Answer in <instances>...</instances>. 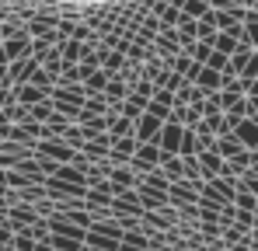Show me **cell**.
<instances>
[{
  "mask_svg": "<svg viewBox=\"0 0 258 251\" xmlns=\"http://www.w3.org/2000/svg\"><path fill=\"white\" fill-rule=\"evenodd\" d=\"M161 129H164V122H161L157 115H150V112H143V119L136 122V140H140V143H157V136H161Z\"/></svg>",
  "mask_w": 258,
  "mask_h": 251,
  "instance_id": "6da1fadb",
  "label": "cell"
},
{
  "mask_svg": "<svg viewBox=\"0 0 258 251\" xmlns=\"http://www.w3.org/2000/svg\"><path fill=\"white\" fill-rule=\"evenodd\" d=\"M108 81H112V74H105V70H98V74H91L84 81V91L87 98H94V94H105V87H108Z\"/></svg>",
  "mask_w": 258,
  "mask_h": 251,
  "instance_id": "7a4b0ae2",
  "label": "cell"
},
{
  "mask_svg": "<svg viewBox=\"0 0 258 251\" xmlns=\"http://www.w3.org/2000/svg\"><path fill=\"white\" fill-rule=\"evenodd\" d=\"M241 45L258 49V14L255 11H248V18H244V39H241Z\"/></svg>",
  "mask_w": 258,
  "mask_h": 251,
  "instance_id": "3957f363",
  "label": "cell"
},
{
  "mask_svg": "<svg viewBox=\"0 0 258 251\" xmlns=\"http://www.w3.org/2000/svg\"><path fill=\"white\" fill-rule=\"evenodd\" d=\"M213 49H216V52H223V56H234V52L241 49V42L234 39V35H227V32H220V35L213 39Z\"/></svg>",
  "mask_w": 258,
  "mask_h": 251,
  "instance_id": "277c9868",
  "label": "cell"
},
{
  "mask_svg": "<svg viewBox=\"0 0 258 251\" xmlns=\"http://www.w3.org/2000/svg\"><path fill=\"white\" fill-rule=\"evenodd\" d=\"M251 56H255V49H251V45H241V49L230 56V67H234L237 74H244V67L251 63Z\"/></svg>",
  "mask_w": 258,
  "mask_h": 251,
  "instance_id": "5b68a950",
  "label": "cell"
},
{
  "mask_svg": "<svg viewBox=\"0 0 258 251\" xmlns=\"http://www.w3.org/2000/svg\"><path fill=\"white\" fill-rule=\"evenodd\" d=\"M188 52H192V59H196L199 67H206V63H210V56H213V42H196Z\"/></svg>",
  "mask_w": 258,
  "mask_h": 251,
  "instance_id": "8992f818",
  "label": "cell"
},
{
  "mask_svg": "<svg viewBox=\"0 0 258 251\" xmlns=\"http://www.w3.org/2000/svg\"><path fill=\"white\" fill-rule=\"evenodd\" d=\"M206 67H213L216 74H223V70L230 67V56H223V52H216V49H213V56H210V63H206Z\"/></svg>",
  "mask_w": 258,
  "mask_h": 251,
  "instance_id": "52a82bcc",
  "label": "cell"
},
{
  "mask_svg": "<svg viewBox=\"0 0 258 251\" xmlns=\"http://www.w3.org/2000/svg\"><path fill=\"white\" fill-rule=\"evenodd\" d=\"M154 101H157V105H168V108H174V91H168V87H157Z\"/></svg>",
  "mask_w": 258,
  "mask_h": 251,
  "instance_id": "ba28073f",
  "label": "cell"
},
{
  "mask_svg": "<svg viewBox=\"0 0 258 251\" xmlns=\"http://www.w3.org/2000/svg\"><path fill=\"white\" fill-rule=\"evenodd\" d=\"M244 81H258V49H255V56H251V63L244 67V74H241Z\"/></svg>",
  "mask_w": 258,
  "mask_h": 251,
  "instance_id": "9c48e42d",
  "label": "cell"
},
{
  "mask_svg": "<svg viewBox=\"0 0 258 251\" xmlns=\"http://www.w3.org/2000/svg\"><path fill=\"white\" fill-rule=\"evenodd\" d=\"M59 4H81V0H59Z\"/></svg>",
  "mask_w": 258,
  "mask_h": 251,
  "instance_id": "30bf717a",
  "label": "cell"
},
{
  "mask_svg": "<svg viewBox=\"0 0 258 251\" xmlns=\"http://www.w3.org/2000/svg\"><path fill=\"white\" fill-rule=\"evenodd\" d=\"M251 11H255V14H258V0H255V7H251Z\"/></svg>",
  "mask_w": 258,
  "mask_h": 251,
  "instance_id": "8fae6325",
  "label": "cell"
}]
</instances>
